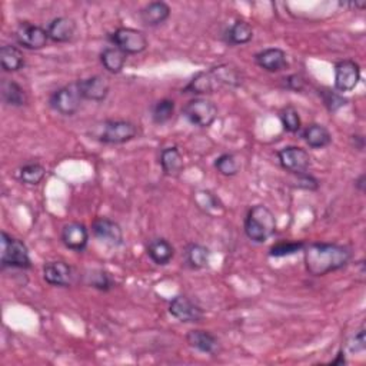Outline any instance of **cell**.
<instances>
[{
  "label": "cell",
  "mask_w": 366,
  "mask_h": 366,
  "mask_svg": "<svg viewBox=\"0 0 366 366\" xmlns=\"http://www.w3.org/2000/svg\"><path fill=\"white\" fill-rule=\"evenodd\" d=\"M297 183H299V185H297L299 188L309 189V191H315V189H317V186H319L317 180H316L313 176L308 175V173L297 175Z\"/></svg>",
  "instance_id": "74e56055"
},
{
  "label": "cell",
  "mask_w": 366,
  "mask_h": 366,
  "mask_svg": "<svg viewBox=\"0 0 366 366\" xmlns=\"http://www.w3.org/2000/svg\"><path fill=\"white\" fill-rule=\"evenodd\" d=\"M281 166L292 175L306 173L311 166L309 153L297 146H286L278 152Z\"/></svg>",
  "instance_id": "30bf717a"
},
{
  "label": "cell",
  "mask_w": 366,
  "mask_h": 366,
  "mask_svg": "<svg viewBox=\"0 0 366 366\" xmlns=\"http://www.w3.org/2000/svg\"><path fill=\"white\" fill-rule=\"evenodd\" d=\"M255 62L263 71L274 73L281 72L288 66V55L279 48H269L255 55Z\"/></svg>",
  "instance_id": "e0dca14e"
},
{
  "label": "cell",
  "mask_w": 366,
  "mask_h": 366,
  "mask_svg": "<svg viewBox=\"0 0 366 366\" xmlns=\"http://www.w3.org/2000/svg\"><path fill=\"white\" fill-rule=\"evenodd\" d=\"M348 348L352 354H359L363 352L366 345H365V331L360 329L355 336H352V339L348 342Z\"/></svg>",
  "instance_id": "8d00e7d4"
},
{
  "label": "cell",
  "mask_w": 366,
  "mask_h": 366,
  "mask_svg": "<svg viewBox=\"0 0 366 366\" xmlns=\"http://www.w3.org/2000/svg\"><path fill=\"white\" fill-rule=\"evenodd\" d=\"M302 137L306 145L312 149H324L329 146L332 142L331 132L325 126L317 123H312L306 126L302 132Z\"/></svg>",
  "instance_id": "603a6c76"
},
{
  "label": "cell",
  "mask_w": 366,
  "mask_h": 366,
  "mask_svg": "<svg viewBox=\"0 0 366 366\" xmlns=\"http://www.w3.org/2000/svg\"><path fill=\"white\" fill-rule=\"evenodd\" d=\"M60 239L67 249L83 252L89 242V231L85 225L79 222H69L62 227Z\"/></svg>",
  "instance_id": "2e32d148"
},
{
  "label": "cell",
  "mask_w": 366,
  "mask_h": 366,
  "mask_svg": "<svg viewBox=\"0 0 366 366\" xmlns=\"http://www.w3.org/2000/svg\"><path fill=\"white\" fill-rule=\"evenodd\" d=\"M15 37L20 46L29 51L43 49L49 40L48 31L43 29L42 26L33 25L31 21L20 23L15 32Z\"/></svg>",
  "instance_id": "9c48e42d"
},
{
  "label": "cell",
  "mask_w": 366,
  "mask_h": 366,
  "mask_svg": "<svg viewBox=\"0 0 366 366\" xmlns=\"http://www.w3.org/2000/svg\"><path fill=\"white\" fill-rule=\"evenodd\" d=\"M0 95H2L3 103L13 107H20L28 103V95L25 89H23L17 82L10 79L2 80V85H0Z\"/></svg>",
  "instance_id": "7402d4cb"
},
{
  "label": "cell",
  "mask_w": 366,
  "mask_h": 366,
  "mask_svg": "<svg viewBox=\"0 0 366 366\" xmlns=\"http://www.w3.org/2000/svg\"><path fill=\"white\" fill-rule=\"evenodd\" d=\"M360 80V67L356 62L345 59L335 64V89L338 92H351Z\"/></svg>",
  "instance_id": "4fadbf2b"
},
{
  "label": "cell",
  "mask_w": 366,
  "mask_h": 366,
  "mask_svg": "<svg viewBox=\"0 0 366 366\" xmlns=\"http://www.w3.org/2000/svg\"><path fill=\"white\" fill-rule=\"evenodd\" d=\"M282 80H284V85H285L286 89H290V90H295V92L302 90L304 86H305V80L299 75H290V76H288V78H285Z\"/></svg>",
  "instance_id": "f35d334b"
},
{
  "label": "cell",
  "mask_w": 366,
  "mask_h": 366,
  "mask_svg": "<svg viewBox=\"0 0 366 366\" xmlns=\"http://www.w3.org/2000/svg\"><path fill=\"white\" fill-rule=\"evenodd\" d=\"M182 114L193 126L209 128L218 118V107L208 99L195 98L183 106Z\"/></svg>",
  "instance_id": "8992f818"
},
{
  "label": "cell",
  "mask_w": 366,
  "mask_h": 366,
  "mask_svg": "<svg viewBox=\"0 0 366 366\" xmlns=\"http://www.w3.org/2000/svg\"><path fill=\"white\" fill-rule=\"evenodd\" d=\"M254 37V28L245 20H236L234 25L226 31L225 40L231 46H239L249 43Z\"/></svg>",
  "instance_id": "f1b7e54d"
},
{
  "label": "cell",
  "mask_w": 366,
  "mask_h": 366,
  "mask_svg": "<svg viewBox=\"0 0 366 366\" xmlns=\"http://www.w3.org/2000/svg\"><path fill=\"white\" fill-rule=\"evenodd\" d=\"M281 122H282L284 129L289 133H299L301 132V128H302L301 116H299V113H297V110L290 105L282 109Z\"/></svg>",
  "instance_id": "d6a6232c"
},
{
  "label": "cell",
  "mask_w": 366,
  "mask_h": 366,
  "mask_svg": "<svg viewBox=\"0 0 366 366\" xmlns=\"http://www.w3.org/2000/svg\"><path fill=\"white\" fill-rule=\"evenodd\" d=\"M87 284L92 286V288H95L98 290H102V292H107L110 289L114 288V281L112 279L110 274L105 270H92L90 274H87Z\"/></svg>",
  "instance_id": "836d02e7"
},
{
  "label": "cell",
  "mask_w": 366,
  "mask_h": 366,
  "mask_svg": "<svg viewBox=\"0 0 366 366\" xmlns=\"http://www.w3.org/2000/svg\"><path fill=\"white\" fill-rule=\"evenodd\" d=\"M126 53H123L116 46H109L101 53V63L109 73H121L126 64Z\"/></svg>",
  "instance_id": "4316f807"
},
{
  "label": "cell",
  "mask_w": 366,
  "mask_h": 366,
  "mask_svg": "<svg viewBox=\"0 0 366 366\" xmlns=\"http://www.w3.org/2000/svg\"><path fill=\"white\" fill-rule=\"evenodd\" d=\"M171 16V8L165 2H152L146 5L141 12L139 17L145 26L155 28L162 25Z\"/></svg>",
  "instance_id": "ffe728a7"
},
{
  "label": "cell",
  "mask_w": 366,
  "mask_h": 366,
  "mask_svg": "<svg viewBox=\"0 0 366 366\" xmlns=\"http://www.w3.org/2000/svg\"><path fill=\"white\" fill-rule=\"evenodd\" d=\"M186 342L191 348L202 354L215 355L219 349L218 338L208 331H202V329L189 331L186 335Z\"/></svg>",
  "instance_id": "d6986e66"
},
{
  "label": "cell",
  "mask_w": 366,
  "mask_h": 366,
  "mask_svg": "<svg viewBox=\"0 0 366 366\" xmlns=\"http://www.w3.org/2000/svg\"><path fill=\"white\" fill-rule=\"evenodd\" d=\"M43 279L52 286L69 288L73 281V270L63 261L48 262L43 266Z\"/></svg>",
  "instance_id": "9a60e30c"
},
{
  "label": "cell",
  "mask_w": 366,
  "mask_h": 366,
  "mask_svg": "<svg viewBox=\"0 0 366 366\" xmlns=\"http://www.w3.org/2000/svg\"><path fill=\"white\" fill-rule=\"evenodd\" d=\"M304 255L308 273L312 277H325L345 268L352 259V250L343 245L315 242L305 245Z\"/></svg>",
  "instance_id": "6da1fadb"
},
{
  "label": "cell",
  "mask_w": 366,
  "mask_h": 366,
  "mask_svg": "<svg viewBox=\"0 0 366 366\" xmlns=\"http://www.w3.org/2000/svg\"><path fill=\"white\" fill-rule=\"evenodd\" d=\"M0 263L2 268H16L29 269L32 268V261L29 256L28 246L21 241L2 232V252H0Z\"/></svg>",
  "instance_id": "5b68a950"
},
{
  "label": "cell",
  "mask_w": 366,
  "mask_h": 366,
  "mask_svg": "<svg viewBox=\"0 0 366 366\" xmlns=\"http://www.w3.org/2000/svg\"><path fill=\"white\" fill-rule=\"evenodd\" d=\"M243 82L242 73L234 64H218L209 71L196 73L192 80L185 86V94L209 95L215 94L220 87H239Z\"/></svg>",
  "instance_id": "7a4b0ae2"
},
{
  "label": "cell",
  "mask_w": 366,
  "mask_h": 366,
  "mask_svg": "<svg viewBox=\"0 0 366 366\" xmlns=\"http://www.w3.org/2000/svg\"><path fill=\"white\" fill-rule=\"evenodd\" d=\"M245 234L255 243H263L277 232V219L265 204H255L245 218Z\"/></svg>",
  "instance_id": "3957f363"
},
{
  "label": "cell",
  "mask_w": 366,
  "mask_h": 366,
  "mask_svg": "<svg viewBox=\"0 0 366 366\" xmlns=\"http://www.w3.org/2000/svg\"><path fill=\"white\" fill-rule=\"evenodd\" d=\"M319 96L322 98L324 101V105L326 106V109L329 112H336L339 110L340 107H343L347 105V99L343 98L339 92H335V90H331V89H322L319 90Z\"/></svg>",
  "instance_id": "d590c367"
},
{
  "label": "cell",
  "mask_w": 366,
  "mask_h": 366,
  "mask_svg": "<svg viewBox=\"0 0 366 366\" xmlns=\"http://www.w3.org/2000/svg\"><path fill=\"white\" fill-rule=\"evenodd\" d=\"M80 103H82V96L76 82L59 87L49 98L51 107L55 112L60 113L62 116H73V114L80 109Z\"/></svg>",
  "instance_id": "52a82bcc"
},
{
  "label": "cell",
  "mask_w": 366,
  "mask_h": 366,
  "mask_svg": "<svg viewBox=\"0 0 366 366\" xmlns=\"http://www.w3.org/2000/svg\"><path fill=\"white\" fill-rule=\"evenodd\" d=\"M175 113V102L171 99L157 101L152 106V121L156 125H164L173 118Z\"/></svg>",
  "instance_id": "4dcf8cb0"
},
{
  "label": "cell",
  "mask_w": 366,
  "mask_h": 366,
  "mask_svg": "<svg viewBox=\"0 0 366 366\" xmlns=\"http://www.w3.org/2000/svg\"><path fill=\"white\" fill-rule=\"evenodd\" d=\"M185 263L188 268L199 270L204 269L211 261V250L199 243H189L185 249Z\"/></svg>",
  "instance_id": "d4e9b609"
},
{
  "label": "cell",
  "mask_w": 366,
  "mask_h": 366,
  "mask_svg": "<svg viewBox=\"0 0 366 366\" xmlns=\"http://www.w3.org/2000/svg\"><path fill=\"white\" fill-rule=\"evenodd\" d=\"M195 202L199 209L211 216H220L225 214V206L222 200L211 191H199L195 193Z\"/></svg>",
  "instance_id": "484cf974"
},
{
  "label": "cell",
  "mask_w": 366,
  "mask_h": 366,
  "mask_svg": "<svg viewBox=\"0 0 366 366\" xmlns=\"http://www.w3.org/2000/svg\"><path fill=\"white\" fill-rule=\"evenodd\" d=\"M0 64L5 72H17L25 66V56L16 46L3 44L0 49Z\"/></svg>",
  "instance_id": "83f0119b"
},
{
  "label": "cell",
  "mask_w": 366,
  "mask_h": 366,
  "mask_svg": "<svg viewBox=\"0 0 366 366\" xmlns=\"http://www.w3.org/2000/svg\"><path fill=\"white\" fill-rule=\"evenodd\" d=\"M216 171L223 176H236L241 172V162L232 153H223L215 160Z\"/></svg>",
  "instance_id": "1f68e13d"
},
{
  "label": "cell",
  "mask_w": 366,
  "mask_h": 366,
  "mask_svg": "<svg viewBox=\"0 0 366 366\" xmlns=\"http://www.w3.org/2000/svg\"><path fill=\"white\" fill-rule=\"evenodd\" d=\"M304 247H305L304 242H279L270 247L269 255L273 258L289 256V255H295L296 252L304 250Z\"/></svg>",
  "instance_id": "e575fe53"
},
{
  "label": "cell",
  "mask_w": 366,
  "mask_h": 366,
  "mask_svg": "<svg viewBox=\"0 0 366 366\" xmlns=\"http://www.w3.org/2000/svg\"><path fill=\"white\" fill-rule=\"evenodd\" d=\"M363 182H365V175H360V176H359V179L356 180V186H358V188H359V191H362V192H363V189H365Z\"/></svg>",
  "instance_id": "60d3db41"
},
{
  "label": "cell",
  "mask_w": 366,
  "mask_h": 366,
  "mask_svg": "<svg viewBox=\"0 0 366 366\" xmlns=\"http://www.w3.org/2000/svg\"><path fill=\"white\" fill-rule=\"evenodd\" d=\"M169 313L183 324H198L203 319V311L185 295H179L171 301Z\"/></svg>",
  "instance_id": "7c38bea8"
},
{
  "label": "cell",
  "mask_w": 366,
  "mask_h": 366,
  "mask_svg": "<svg viewBox=\"0 0 366 366\" xmlns=\"http://www.w3.org/2000/svg\"><path fill=\"white\" fill-rule=\"evenodd\" d=\"M137 136V126L129 121L107 119L96 126L92 137L105 145H123Z\"/></svg>",
  "instance_id": "277c9868"
},
{
  "label": "cell",
  "mask_w": 366,
  "mask_h": 366,
  "mask_svg": "<svg viewBox=\"0 0 366 366\" xmlns=\"http://www.w3.org/2000/svg\"><path fill=\"white\" fill-rule=\"evenodd\" d=\"M160 166H162L165 175L179 176L183 168H185L180 150L176 146L165 148L162 152H160Z\"/></svg>",
  "instance_id": "cb8c5ba5"
},
{
  "label": "cell",
  "mask_w": 366,
  "mask_h": 366,
  "mask_svg": "<svg viewBox=\"0 0 366 366\" xmlns=\"http://www.w3.org/2000/svg\"><path fill=\"white\" fill-rule=\"evenodd\" d=\"M146 252H148V256L152 259V262L159 266L168 265L175 256V247L172 246L169 241L164 238L152 239L148 243Z\"/></svg>",
  "instance_id": "44dd1931"
},
{
  "label": "cell",
  "mask_w": 366,
  "mask_h": 366,
  "mask_svg": "<svg viewBox=\"0 0 366 366\" xmlns=\"http://www.w3.org/2000/svg\"><path fill=\"white\" fill-rule=\"evenodd\" d=\"M333 365H343V363H347V360H345V354H343V351H340L339 354H338V358L332 362Z\"/></svg>",
  "instance_id": "ab89813d"
},
{
  "label": "cell",
  "mask_w": 366,
  "mask_h": 366,
  "mask_svg": "<svg viewBox=\"0 0 366 366\" xmlns=\"http://www.w3.org/2000/svg\"><path fill=\"white\" fill-rule=\"evenodd\" d=\"M76 83H78V89L80 92L82 99L92 101V102H103L110 92L109 80L101 75H95L87 79L78 80Z\"/></svg>",
  "instance_id": "5bb4252c"
},
{
  "label": "cell",
  "mask_w": 366,
  "mask_h": 366,
  "mask_svg": "<svg viewBox=\"0 0 366 366\" xmlns=\"http://www.w3.org/2000/svg\"><path fill=\"white\" fill-rule=\"evenodd\" d=\"M109 40L126 55H139L148 48V37L143 32L132 28H119L110 33Z\"/></svg>",
  "instance_id": "ba28073f"
},
{
  "label": "cell",
  "mask_w": 366,
  "mask_h": 366,
  "mask_svg": "<svg viewBox=\"0 0 366 366\" xmlns=\"http://www.w3.org/2000/svg\"><path fill=\"white\" fill-rule=\"evenodd\" d=\"M92 234L109 247H119L123 243V231L121 225L109 218H96L92 223Z\"/></svg>",
  "instance_id": "8fae6325"
},
{
  "label": "cell",
  "mask_w": 366,
  "mask_h": 366,
  "mask_svg": "<svg viewBox=\"0 0 366 366\" xmlns=\"http://www.w3.org/2000/svg\"><path fill=\"white\" fill-rule=\"evenodd\" d=\"M44 175H46L44 166L37 162L26 164L19 169V180L21 183H25V185H31V186L39 185V183L43 180Z\"/></svg>",
  "instance_id": "f546056e"
},
{
  "label": "cell",
  "mask_w": 366,
  "mask_h": 366,
  "mask_svg": "<svg viewBox=\"0 0 366 366\" xmlns=\"http://www.w3.org/2000/svg\"><path fill=\"white\" fill-rule=\"evenodd\" d=\"M48 36L55 43H67L76 35V23L71 17H56L48 26Z\"/></svg>",
  "instance_id": "ac0fdd59"
}]
</instances>
